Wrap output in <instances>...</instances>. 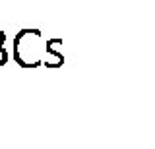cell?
<instances>
[{
  "label": "cell",
  "instance_id": "cell-2",
  "mask_svg": "<svg viewBox=\"0 0 155 149\" xmlns=\"http://www.w3.org/2000/svg\"><path fill=\"white\" fill-rule=\"evenodd\" d=\"M6 58H8V54H6V50L0 47V66L2 64H6Z\"/></svg>",
  "mask_w": 155,
  "mask_h": 149
},
{
  "label": "cell",
  "instance_id": "cell-1",
  "mask_svg": "<svg viewBox=\"0 0 155 149\" xmlns=\"http://www.w3.org/2000/svg\"><path fill=\"white\" fill-rule=\"evenodd\" d=\"M39 39H41V33L37 29H23L18 35L14 49H16V58L21 66H37L41 62V56L37 50Z\"/></svg>",
  "mask_w": 155,
  "mask_h": 149
},
{
  "label": "cell",
  "instance_id": "cell-3",
  "mask_svg": "<svg viewBox=\"0 0 155 149\" xmlns=\"http://www.w3.org/2000/svg\"><path fill=\"white\" fill-rule=\"evenodd\" d=\"M4 41H6V35H4V31H0V47H2Z\"/></svg>",
  "mask_w": 155,
  "mask_h": 149
}]
</instances>
